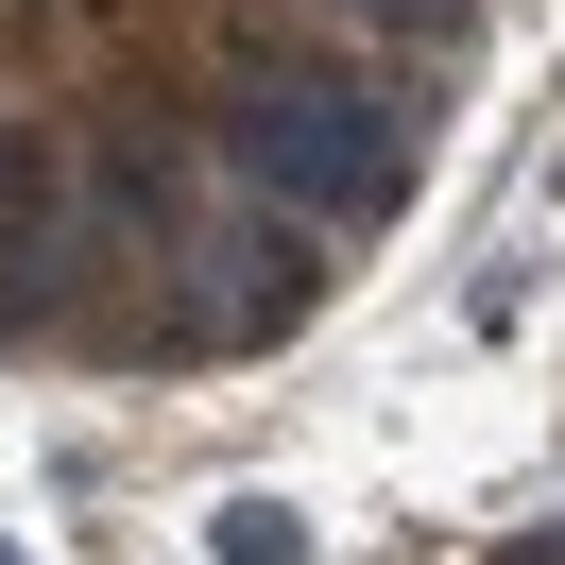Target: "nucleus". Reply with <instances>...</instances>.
<instances>
[{
  "instance_id": "nucleus-5",
  "label": "nucleus",
  "mask_w": 565,
  "mask_h": 565,
  "mask_svg": "<svg viewBox=\"0 0 565 565\" xmlns=\"http://www.w3.org/2000/svg\"><path fill=\"white\" fill-rule=\"evenodd\" d=\"M0 565H18V548H0Z\"/></svg>"
},
{
  "instance_id": "nucleus-4",
  "label": "nucleus",
  "mask_w": 565,
  "mask_h": 565,
  "mask_svg": "<svg viewBox=\"0 0 565 565\" xmlns=\"http://www.w3.org/2000/svg\"><path fill=\"white\" fill-rule=\"evenodd\" d=\"M377 18H428V0H377Z\"/></svg>"
},
{
  "instance_id": "nucleus-3",
  "label": "nucleus",
  "mask_w": 565,
  "mask_h": 565,
  "mask_svg": "<svg viewBox=\"0 0 565 565\" xmlns=\"http://www.w3.org/2000/svg\"><path fill=\"white\" fill-rule=\"evenodd\" d=\"M35 223H52V154L35 120H0V257H35Z\"/></svg>"
},
{
  "instance_id": "nucleus-1",
  "label": "nucleus",
  "mask_w": 565,
  "mask_h": 565,
  "mask_svg": "<svg viewBox=\"0 0 565 565\" xmlns=\"http://www.w3.org/2000/svg\"><path fill=\"white\" fill-rule=\"evenodd\" d=\"M223 154H241L291 223H394V189H412V120L360 104V86H309V70H291V86H241Z\"/></svg>"
},
{
  "instance_id": "nucleus-2",
  "label": "nucleus",
  "mask_w": 565,
  "mask_h": 565,
  "mask_svg": "<svg viewBox=\"0 0 565 565\" xmlns=\"http://www.w3.org/2000/svg\"><path fill=\"white\" fill-rule=\"evenodd\" d=\"M206 548H223V565H309V514H291V497H223Z\"/></svg>"
}]
</instances>
